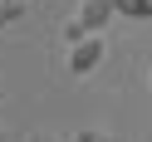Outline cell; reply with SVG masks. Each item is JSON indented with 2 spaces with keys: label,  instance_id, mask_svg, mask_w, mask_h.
I'll return each mask as SVG.
<instances>
[{
  "label": "cell",
  "instance_id": "obj_1",
  "mask_svg": "<svg viewBox=\"0 0 152 142\" xmlns=\"http://www.w3.org/2000/svg\"><path fill=\"white\" fill-rule=\"evenodd\" d=\"M103 59H108V39H103V30H88L79 44H69V74H74V79H88Z\"/></svg>",
  "mask_w": 152,
  "mask_h": 142
},
{
  "label": "cell",
  "instance_id": "obj_2",
  "mask_svg": "<svg viewBox=\"0 0 152 142\" xmlns=\"http://www.w3.org/2000/svg\"><path fill=\"white\" fill-rule=\"evenodd\" d=\"M113 15H118V5H113V0H83V5H79V20H83V30H103Z\"/></svg>",
  "mask_w": 152,
  "mask_h": 142
},
{
  "label": "cell",
  "instance_id": "obj_3",
  "mask_svg": "<svg viewBox=\"0 0 152 142\" xmlns=\"http://www.w3.org/2000/svg\"><path fill=\"white\" fill-rule=\"evenodd\" d=\"M118 5V15H128V20H152V0H113Z\"/></svg>",
  "mask_w": 152,
  "mask_h": 142
},
{
  "label": "cell",
  "instance_id": "obj_4",
  "mask_svg": "<svg viewBox=\"0 0 152 142\" xmlns=\"http://www.w3.org/2000/svg\"><path fill=\"white\" fill-rule=\"evenodd\" d=\"M83 34H88V30H83V20H79V15H74V20L64 25V44H79Z\"/></svg>",
  "mask_w": 152,
  "mask_h": 142
},
{
  "label": "cell",
  "instance_id": "obj_5",
  "mask_svg": "<svg viewBox=\"0 0 152 142\" xmlns=\"http://www.w3.org/2000/svg\"><path fill=\"white\" fill-rule=\"evenodd\" d=\"M74 142H113V137H108L103 127H79V132H74Z\"/></svg>",
  "mask_w": 152,
  "mask_h": 142
},
{
  "label": "cell",
  "instance_id": "obj_6",
  "mask_svg": "<svg viewBox=\"0 0 152 142\" xmlns=\"http://www.w3.org/2000/svg\"><path fill=\"white\" fill-rule=\"evenodd\" d=\"M0 10H5V20H20L30 10V0H0Z\"/></svg>",
  "mask_w": 152,
  "mask_h": 142
},
{
  "label": "cell",
  "instance_id": "obj_7",
  "mask_svg": "<svg viewBox=\"0 0 152 142\" xmlns=\"http://www.w3.org/2000/svg\"><path fill=\"white\" fill-rule=\"evenodd\" d=\"M30 142H59V137H49V132H34V137Z\"/></svg>",
  "mask_w": 152,
  "mask_h": 142
},
{
  "label": "cell",
  "instance_id": "obj_8",
  "mask_svg": "<svg viewBox=\"0 0 152 142\" xmlns=\"http://www.w3.org/2000/svg\"><path fill=\"white\" fill-rule=\"evenodd\" d=\"M0 98H5V79H0Z\"/></svg>",
  "mask_w": 152,
  "mask_h": 142
},
{
  "label": "cell",
  "instance_id": "obj_9",
  "mask_svg": "<svg viewBox=\"0 0 152 142\" xmlns=\"http://www.w3.org/2000/svg\"><path fill=\"white\" fill-rule=\"evenodd\" d=\"M0 25H10V20H5V10H0Z\"/></svg>",
  "mask_w": 152,
  "mask_h": 142
},
{
  "label": "cell",
  "instance_id": "obj_10",
  "mask_svg": "<svg viewBox=\"0 0 152 142\" xmlns=\"http://www.w3.org/2000/svg\"><path fill=\"white\" fill-rule=\"evenodd\" d=\"M0 142H5V132H0Z\"/></svg>",
  "mask_w": 152,
  "mask_h": 142
}]
</instances>
